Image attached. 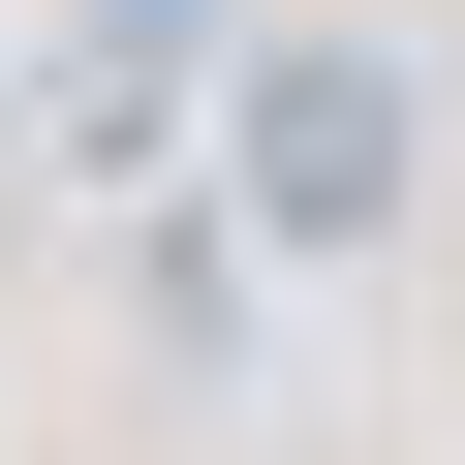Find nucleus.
Returning <instances> with one entry per match:
<instances>
[{
  "label": "nucleus",
  "instance_id": "obj_1",
  "mask_svg": "<svg viewBox=\"0 0 465 465\" xmlns=\"http://www.w3.org/2000/svg\"><path fill=\"white\" fill-rule=\"evenodd\" d=\"M403 32H249V94H217V186H249V249H403Z\"/></svg>",
  "mask_w": 465,
  "mask_h": 465
},
{
  "label": "nucleus",
  "instance_id": "obj_2",
  "mask_svg": "<svg viewBox=\"0 0 465 465\" xmlns=\"http://www.w3.org/2000/svg\"><path fill=\"white\" fill-rule=\"evenodd\" d=\"M186 32H217V0H94V63H186Z\"/></svg>",
  "mask_w": 465,
  "mask_h": 465
}]
</instances>
